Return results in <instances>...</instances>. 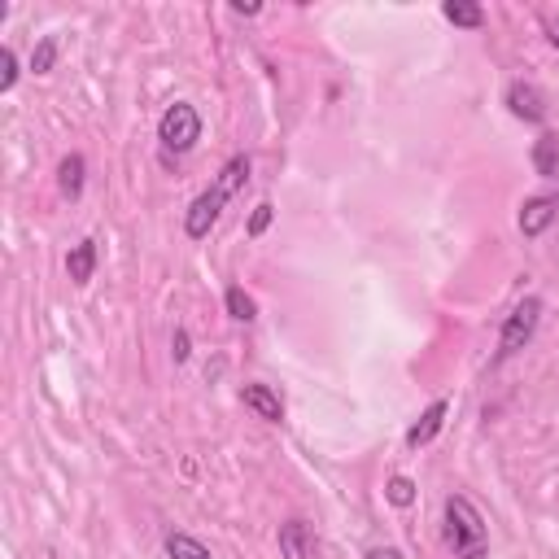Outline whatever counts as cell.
Instances as JSON below:
<instances>
[{"label":"cell","mask_w":559,"mask_h":559,"mask_svg":"<svg viewBox=\"0 0 559 559\" xmlns=\"http://www.w3.org/2000/svg\"><path fill=\"white\" fill-rule=\"evenodd\" d=\"M245 180H249V158L245 153H232L228 162H223V171H219V180H214L206 193H201L193 206H188V214H184V232H188V241H206L210 236V228L219 223V214H223V206L241 193L245 188Z\"/></svg>","instance_id":"cell-1"},{"label":"cell","mask_w":559,"mask_h":559,"mask_svg":"<svg viewBox=\"0 0 559 559\" xmlns=\"http://www.w3.org/2000/svg\"><path fill=\"white\" fill-rule=\"evenodd\" d=\"M442 542L455 559H485L490 551V529H485V516L472 507V498L450 494L442 503Z\"/></svg>","instance_id":"cell-2"},{"label":"cell","mask_w":559,"mask_h":559,"mask_svg":"<svg viewBox=\"0 0 559 559\" xmlns=\"http://www.w3.org/2000/svg\"><path fill=\"white\" fill-rule=\"evenodd\" d=\"M158 140H162L166 158H171V153H175V158L193 153L197 140H201V114H197V105H188V101L166 105V114L158 118Z\"/></svg>","instance_id":"cell-3"},{"label":"cell","mask_w":559,"mask_h":559,"mask_svg":"<svg viewBox=\"0 0 559 559\" xmlns=\"http://www.w3.org/2000/svg\"><path fill=\"white\" fill-rule=\"evenodd\" d=\"M542 297H525V302H516V311H511L503 319V328H498V354H494V363H507V359H516L520 350L533 341V332H538L542 324Z\"/></svg>","instance_id":"cell-4"},{"label":"cell","mask_w":559,"mask_h":559,"mask_svg":"<svg viewBox=\"0 0 559 559\" xmlns=\"http://www.w3.org/2000/svg\"><path fill=\"white\" fill-rule=\"evenodd\" d=\"M555 219H559V193H538V197H529L525 206H520L516 228H520L525 241H538V236L551 228Z\"/></svg>","instance_id":"cell-5"},{"label":"cell","mask_w":559,"mask_h":559,"mask_svg":"<svg viewBox=\"0 0 559 559\" xmlns=\"http://www.w3.org/2000/svg\"><path fill=\"white\" fill-rule=\"evenodd\" d=\"M503 101H507L511 118H520V123H542L546 118V97L538 83H529V79H511Z\"/></svg>","instance_id":"cell-6"},{"label":"cell","mask_w":559,"mask_h":559,"mask_svg":"<svg viewBox=\"0 0 559 559\" xmlns=\"http://www.w3.org/2000/svg\"><path fill=\"white\" fill-rule=\"evenodd\" d=\"M280 555L284 559H315L319 555L315 529L306 525V520H284L280 525Z\"/></svg>","instance_id":"cell-7"},{"label":"cell","mask_w":559,"mask_h":559,"mask_svg":"<svg viewBox=\"0 0 559 559\" xmlns=\"http://www.w3.org/2000/svg\"><path fill=\"white\" fill-rule=\"evenodd\" d=\"M446 415H450V402H446V398L428 402V407L420 411V420H415V424L407 428V450H420V446H428V442H433V437L442 433Z\"/></svg>","instance_id":"cell-8"},{"label":"cell","mask_w":559,"mask_h":559,"mask_svg":"<svg viewBox=\"0 0 559 559\" xmlns=\"http://www.w3.org/2000/svg\"><path fill=\"white\" fill-rule=\"evenodd\" d=\"M241 402L258 415V420H267V424H280L284 420V402H280V394L271 385H245L241 389Z\"/></svg>","instance_id":"cell-9"},{"label":"cell","mask_w":559,"mask_h":559,"mask_svg":"<svg viewBox=\"0 0 559 559\" xmlns=\"http://www.w3.org/2000/svg\"><path fill=\"white\" fill-rule=\"evenodd\" d=\"M533 171H538V180L555 184L559 180V132H542L533 140V153H529Z\"/></svg>","instance_id":"cell-10"},{"label":"cell","mask_w":559,"mask_h":559,"mask_svg":"<svg viewBox=\"0 0 559 559\" xmlns=\"http://www.w3.org/2000/svg\"><path fill=\"white\" fill-rule=\"evenodd\" d=\"M83 175H88L83 153H66V158L57 162V188H62V197H70V201L83 197Z\"/></svg>","instance_id":"cell-11"},{"label":"cell","mask_w":559,"mask_h":559,"mask_svg":"<svg viewBox=\"0 0 559 559\" xmlns=\"http://www.w3.org/2000/svg\"><path fill=\"white\" fill-rule=\"evenodd\" d=\"M92 271H97V241H79L66 254V276L75 280V284H88Z\"/></svg>","instance_id":"cell-12"},{"label":"cell","mask_w":559,"mask_h":559,"mask_svg":"<svg viewBox=\"0 0 559 559\" xmlns=\"http://www.w3.org/2000/svg\"><path fill=\"white\" fill-rule=\"evenodd\" d=\"M442 18L455 22V27H463V31H481L485 27V9L477 5V0H446Z\"/></svg>","instance_id":"cell-13"},{"label":"cell","mask_w":559,"mask_h":559,"mask_svg":"<svg viewBox=\"0 0 559 559\" xmlns=\"http://www.w3.org/2000/svg\"><path fill=\"white\" fill-rule=\"evenodd\" d=\"M162 546H166V555H171V559H214L206 542H197L193 533H180V529L166 533V542H162Z\"/></svg>","instance_id":"cell-14"},{"label":"cell","mask_w":559,"mask_h":559,"mask_svg":"<svg viewBox=\"0 0 559 559\" xmlns=\"http://www.w3.org/2000/svg\"><path fill=\"white\" fill-rule=\"evenodd\" d=\"M223 306H228V315L236 319V324H254L258 319V302L241 289V284H232V289L223 293Z\"/></svg>","instance_id":"cell-15"},{"label":"cell","mask_w":559,"mask_h":559,"mask_svg":"<svg viewBox=\"0 0 559 559\" xmlns=\"http://www.w3.org/2000/svg\"><path fill=\"white\" fill-rule=\"evenodd\" d=\"M57 53H62V40H57V35H44L31 53V75H49V70L57 66Z\"/></svg>","instance_id":"cell-16"},{"label":"cell","mask_w":559,"mask_h":559,"mask_svg":"<svg viewBox=\"0 0 559 559\" xmlns=\"http://www.w3.org/2000/svg\"><path fill=\"white\" fill-rule=\"evenodd\" d=\"M385 498H389L394 507H411V503H415V481H411V477H389Z\"/></svg>","instance_id":"cell-17"},{"label":"cell","mask_w":559,"mask_h":559,"mask_svg":"<svg viewBox=\"0 0 559 559\" xmlns=\"http://www.w3.org/2000/svg\"><path fill=\"white\" fill-rule=\"evenodd\" d=\"M271 219H276V206H271V201H258L254 206V214H249V236H263L267 228H271Z\"/></svg>","instance_id":"cell-18"},{"label":"cell","mask_w":559,"mask_h":559,"mask_svg":"<svg viewBox=\"0 0 559 559\" xmlns=\"http://www.w3.org/2000/svg\"><path fill=\"white\" fill-rule=\"evenodd\" d=\"M18 83V57L14 49H0V92H9Z\"/></svg>","instance_id":"cell-19"},{"label":"cell","mask_w":559,"mask_h":559,"mask_svg":"<svg viewBox=\"0 0 559 559\" xmlns=\"http://www.w3.org/2000/svg\"><path fill=\"white\" fill-rule=\"evenodd\" d=\"M171 354H175V363H188V332L184 328H175V337H171Z\"/></svg>","instance_id":"cell-20"},{"label":"cell","mask_w":559,"mask_h":559,"mask_svg":"<svg viewBox=\"0 0 559 559\" xmlns=\"http://www.w3.org/2000/svg\"><path fill=\"white\" fill-rule=\"evenodd\" d=\"M363 559H402V551H398V546H372Z\"/></svg>","instance_id":"cell-21"},{"label":"cell","mask_w":559,"mask_h":559,"mask_svg":"<svg viewBox=\"0 0 559 559\" xmlns=\"http://www.w3.org/2000/svg\"><path fill=\"white\" fill-rule=\"evenodd\" d=\"M232 14H241V18H254V14H263V5H245V0H236V5H232Z\"/></svg>","instance_id":"cell-22"},{"label":"cell","mask_w":559,"mask_h":559,"mask_svg":"<svg viewBox=\"0 0 559 559\" xmlns=\"http://www.w3.org/2000/svg\"><path fill=\"white\" fill-rule=\"evenodd\" d=\"M542 27H546V40H551V44H555V49H559V22H555V18H546V14H542Z\"/></svg>","instance_id":"cell-23"}]
</instances>
